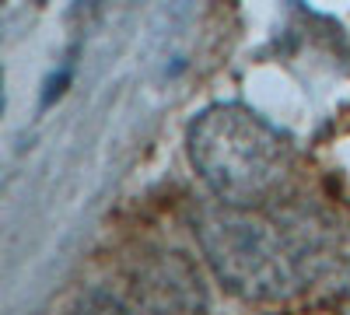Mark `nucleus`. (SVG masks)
Listing matches in <instances>:
<instances>
[{"mask_svg": "<svg viewBox=\"0 0 350 315\" xmlns=\"http://www.w3.org/2000/svg\"><path fill=\"white\" fill-rule=\"evenodd\" d=\"M193 232L214 277L242 301H284L305 288V266L291 238L262 214L217 200L193 217Z\"/></svg>", "mask_w": 350, "mask_h": 315, "instance_id": "f03ea898", "label": "nucleus"}, {"mask_svg": "<svg viewBox=\"0 0 350 315\" xmlns=\"http://www.w3.org/2000/svg\"><path fill=\"white\" fill-rule=\"evenodd\" d=\"M137 291L130 298V308H158V312H189V308H203L207 298H203L200 288V273L183 260L179 252L158 256V260L144 263L137 273Z\"/></svg>", "mask_w": 350, "mask_h": 315, "instance_id": "7ed1b4c3", "label": "nucleus"}, {"mask_svg": "<svg viewBox=\"0 0 350 315\" xmlns=\"http://www.w3.org/2000/svg\"><path fill=\"white\" fill-rule=\"evenodd\" d=\"M186 154L217 200L235 207H267L295 172L291 140L242 102H217L193 116Z\"/></svg>", "mask_w": 350, "mask_h": 315, "instance_id": "f257e3e1", "label": "nucleus"}]
</instances>
